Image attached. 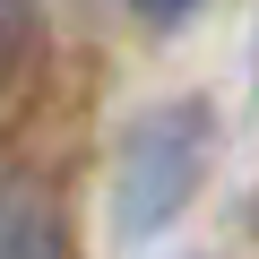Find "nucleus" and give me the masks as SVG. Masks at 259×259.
<instances>
[{"label": "nucleus", "instance_id": "f257e3e1", "mask_svg": "<svg viewBox=\"0 0 259 259\" xmlns=\"http://www.w3.org/2000/svg\"><path fill=\"white\" fill-rule=\"evenodd\" d=\"M207 173V104H156L147 121H130V139L112 156V225L130 242L164 233Z\"/></svg>", "mask_w": 259, "mask_h": 259}, {"label": "nucleus", "instance_id": "f03ea898", "mask_svg": "<svg viewBox=\"0 0 259 259\" xmlns=\"http://www.w3.org/2000/svg\"><path fill=\"white\" fill-rule=\"evenodd\" d=\"M0 259H69V225L35 182H0Z\"/></svg>", "mask_w": 259, "mask_h": 259}, {"label": "nucleus", "instance_id": "7ed1b4c3", "mask_svg": "<svg viewBox=\"0 0 259 259\" xmlns=\"http://www.w3.org/2000/svg\"><path fill=\"white\" fill-rule=\"evenodd\" d=\"M130 9H139V18H147V26H182V18H190V9H199V0H130Z\"/></svg>", "mask_w": 259, "mask_h": 259}]
</instances>
